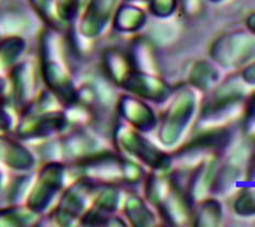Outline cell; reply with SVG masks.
Here are the masks:
<instances>
[{
    "mask_svg": "<svg viewBox=\"0 0 255 227\" xmlns=\"http://www.w3.org/2000/svg\"><path fill=\"white\" fill-rule=\"evenodd\" d=\"M210 57L222 69L242 70L255 59V36L248 29L224 34L212 44Z\"/></svg>",
    "mask_w": 255,
    "mask_h": 227,
    "instance_id": "1",
    "label": "cell"
},
{
    "mask_svg": "<svg viewBox=\"0 0 255 227\" xmlns=\"http://www.w3.org/2000/svg\"><path fill=\"white\" fill-rule=\"evenodd\" d=\"M248 85L240 72L228 76L220 85L212 89V95L202 108V120L212 121L225 118L238 108L246 96Z\"/></svg>",
    "mask_w": 255,
    "mask_h": 227,
    "instance_id": "2",
    "label": "cell"
},
{
    "mask_svg": "<svg viewBox=\"0 0 255 227\" xmlns=\"http://www.w3.org/2000/svg\"><path fill=\"white\" fill-rule=\"evenodd\" d=\"M119 0H89L80 21V32L86 38L103 33L118 9Z\"/></svg>",
    "mask_w": 255,
    "mask_h": 227,
    "instance_id": "3",
    "label": "cell"
},
{
    "mask_svg": "<svg viewBox=\"0 0 255 227\" xmlns=\"http://www.w3.org/2000/svg\"><path fill=\"white\" fill-rule=\"evenodd\" d=\"M122 86L139 97L153 101L166 100L173 93L171 86L157 74L138 70L131 71Z\"/></svg>",
    "mask_w": 255,
    "mask_h": 227,
    "instance_id": "4",
    "label": "cell"
},
{
    "mask_svg": "<svg viewBox=\"0 0 255 227\" xmlns=\"http://www.w3.org/2000/svg\"><path fill=\"white\" fill-rule=\"evenodd\" d=\"M193 108H194V95L192 93V90L187 87L181 88L178 91L175 102H173L172 106L168 108L163 122V127L167 126L171 123H174V126L171 130L172 133L174 132L173 143L177 142L181 131L184 132L185 126L187 125L188 121H189L190 116L192 115ZM172 133L169 134L168 136V139L166 142L167 145H171Z\"/></svg>",
    "mask_w": 255,
    "mask_h": 227,
    "instance_id": "5",
    "label": "cell"
},
{
    "mask_svg": "<svg viewBox=\"0 0 255 227\" xmlns=\"http://www.w3.org/2000/svg\"><path fill=\"white\" fill-rule=\"evenodd\" d=\"M147 13L135 3L118 7L113 16V26L121 33H136L147 24Z\"/></svg>",
    "mask_w": 255,
    "mask_h": 227,
    "instance_id": "6",
    "label": "cell"
},
{
    "mask_svg": "<svg viewBox=\"0 0 255 227\" xmlns=\"http://www.w3.org/2000/svg\"><path fill=\"white\" fill-rule=\"evenodd\" d=\"M220 66L212 60H199L189 72V83L194 88L210 91L220 82Z\"/></svg>",
    "mask_w": 255,
    "mask_h": 227,
    "instance_id": "7",
    "label": "cell"
},
{
    "mask_svg": "<svg viewBox=\"0 0 255 227\" xmlns=\"http://www.w3.org/2000/svg\"><path fill=\"white\" fill-rule=\"evenodd\" d=\"M128 56L135 70L157 74V64L153 47L147 38L137 37L133 39Z\"/></svg>",
    "mask_w": 255,
    "mask_h": 227,
    "instance_id": "8",
    "label": "cell"
},
{
    "mask_svg": "<svg viewBox=\"0 0 255 227\" xmlns=\"http://www.w3.org/2000/svg\"><path fill=\"white\" fill-rule=\"evenodd\" d=\"M105 65L113 79L123 84L126 77L133 71L132 63L128 53H124L118 49H110L105 53Z\"/></svg>",
    "mask_w": 255,
    "mask_h": 227,
    "instance_id": "9",
    "label": "cell"
},
{
    "mask_svg": "<svg viewBox=\"0 0 255 227\" xmlns=\"http://www.w3.org/2000/svg\"><path fill=\"white\" fill-rule=\"evenodd\" d=\"M40 1V7L45 11L52 9L57 19L62 22H70L76 15L81 0H37Z\"/></svg>",
    "mask_w": 255,
    "mask_h": 227,
    "instance_id": "10",
    "label": "cell"
},
{
    "mask_svg": "<svg viewBox=\"0 0 255 227\" xmlns=\"http://www.w3.org/2000/svg\"><path fill=\"white\" fill-rule=\"evenodd\" d=\"M150 13L157 19H168L178 9V0H148Z\"/></svg>",
    "mask_w": 255,
    "mask_h": 227,
    "instance_id": "11",
    "label": "cell"
},
{
    "mask_svg": "<svg viewBox=\"0 0 255 227\" xmlns=\"http://www.w3.org/2000/svg\"><path fill=\"white\" fill-rule=\"evenodd\" d=\"M236 210L242 216L255 214V187L247 188L237 198Z\"/></svg>",
    "mask_w": 255,
    "mask_h": 227,
    "instance_id": "12",
    "label": "cell"
},
{
    "mask_svg": "<svg viewBox=\"0 0 255 227\" xmlns=\"http://www.w3.org/2000/svg\"><path fill=\"white\" fill-rule=\"evenodd\" d=\"M245 128L248 133L255 132V91L250 96V99L247 102Z\"/></svg>",
    "mask_w": 255,
    "mask_h": 227,
    "instance_id": "13",
    "label": "cell"
},
{
    "mask_svg": "<svg viewBox=\"0 0 255 227\" xmlns=\"http://www.w3.org/2000/svg\"><path fill=\"white\" fill-rule=\"evenodd\" d=\"M240 74L248 85H255V59L240 71Z\"/></svg>",
    "mask_w": 255,
    "mask_h": 227,
    "instance_id": "14",
    "label": "cell"
},
{
    "mask_svg": "<svg viewBox=\"0 0 255 227\" xmlns=\"http://www.w3.org/2000/svg\"><path fill=\"white\" fill-rule=\"evenodd\" d=\"M246 25L247 29L250 30V32L255 36V12H253V13H251L247 17Z\"/></svg>",
    "mask_w": 255,
    "mask_h": 227,
    "instance_id": "15",
    "label": "cell"
},
{
    "mask_svg": "<svg viewBox=\"0 0 255 227\" xmlns=\"http://www.w3.org/2000/svg\"><path fill=\"white\" fill-rule=\"evenodd\" d=\"M254 167H255V138H254V142H253V149L251 151V163H250V165H249V168H250L251 171H252V169ZM249 173H250V172H249Z\"/></svg>",
    "mask_w": 255,
    "mask_h": 227,
    "instance_id": "16",
    "label": "cell"
},
{
    "mask_svg": "<svg viewBox=\"0 0 255 227\" xmlns=\"http://www.w3.org/2000/svg\"><path fill=\"white\" fill-rule=\"evenodd\" d=\"M126 2H129V3H147L148 0H125Z\"/></svg>",
    "mask_w": 255,
    "mask_h": 227,
    "instance_id": "17",
    "label": "cell"
},
{
    "mask_svg": "<svg viewBox=\"0 0 255 227\" xmlns=\"http://www.w3.org/2000/svg\"><path fill=\"white\" fill-rule=\"evenodd\" d=\"M209 1H211V2H214V3H217V2H223V1H225V0H209Z\"/></svg>",
    "mask_w": 255,
    "mask_h": 227,
    "instance_id": "18",
    "label": "cell"
}]
</instances>
